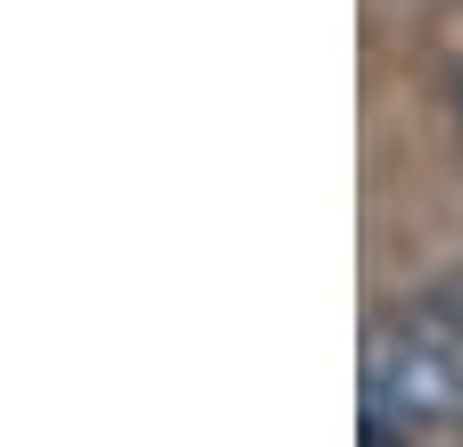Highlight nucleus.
<instances>
[{
    "label": "nucleus",
    "instance_id": "f257e3e1",
    "mask_svg": "<svg viewBox=\"0 0 463 447\" xmlns=\"http://www.w3.org/2000/svg\"><path fill=\"white\" fill-rule=\"evenodd\" d=\"M455 398H463V373H455V357L430 340V331H397V340H381L373 365H364V423H373V439L430 431V423L455 414Z\"/></svg>",
    "mask_w": 463,
    "mask_h": 447
}]
</instances>
